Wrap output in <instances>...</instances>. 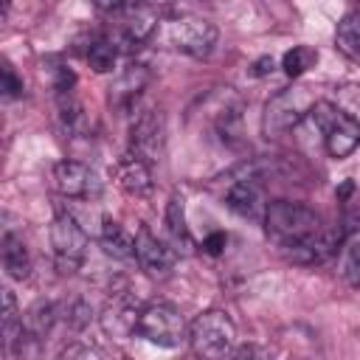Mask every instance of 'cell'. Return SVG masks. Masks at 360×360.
<instances>
[{"label":"cell","instance_id":"6da1fadb","mask_svg":"<svg viewBox=\"0 0 360 360\" xmlns=\"http://www.w3.org/2000/svg\"><path fill=\"white\" fill-rule=\"evenodd\" d=\"M264 231L281 256L292 264H321L338 253L346 231L343 225L326 228L321 214L309 205L273 200L264 211Z\"/></svg>","mask_w":360,"mask_h":360},{"label":"cell","instance_id":"7a4b0ae2","mask_svg":"<svg viewBox=\"0 0 360 360\" xmlns=\"http://www.w3.org/2000/svg\"><path fill=\"white\" fill-rule=\"evenodd\" d=\"M315 96L309 93V87H284L278 90L267 104H264V135L267 138H281L290 129H295L309 110L315 107Z\"/></svg>","mask_w":360,"mask_h":360},{"label":"cell","instance_id":"3957f363","mask_svg":"<svg viewBox=\"0 0 360 360\" xmlns=\"http://www.w3.org/2000/svg\"><path fill=\"white\" fill-rule=\"evenodd\" d=\"M233 338H236V329L231 318L219 309L200 312L188 323V343L200 360H222L231 352Z\"/></svg>","mask_w":360,"mask_h":360},{"label":"cell","instance_id":"277c9868","mask_svg":"<svg viewBox=\"0 0 360 360\" xmlns=\"http://www.w3.org/2000/svg\"><path fill=\"white\" fill-rule=\"evenodd\" d=\"M186 321L180 315L177 307H172L169 301H152L141 309V321H138V335L146 338L155 346L163 349H174L186 340Z\"/></svg>","mask_w":360,"mask_h":360},{"label":"cell","instance_id":"5b68a950","mask_svg":"<svg viewBox=\"0 0 360 360\" xmlns=\"http://www.w3.org/2000/svg\"><path fill=\"white\" fill-rule=\"evenodd\" d=\"M51 248L59 273H76L87 256V233L73 214L62 211L51 222Z\"/></svg>","mask_w":360,"mask_h":360},{"label":"cell","instance_id":"8992f818","mask_svg":"<svg viewBox=\"0 0 360 360\" xmlns=\"http://www.w3.org/2000/svg\"><path fill=\"white\" fill-rule=\"evenodd\" d=\"M166 37H169V45L177 48L180 53H188V56H208L214 51V42H217V25L202 20V17H174L169 20L166 25Z\"/></svg>","mask_w":360,"mask_h":360},{"label":"cell","instance_id":"52a82bcc","mask_svg":"<svg viewBox=\"0 0 360 360\" xmlns=\"http://www.w3.org/2000/svg\"><path fill=\"white\" fill-rule=\"evenodd\" d=\"M163 112L160 110H146L132 121L129 129V155L141 158L143 163H155L163 152Z\"/></svg>","mask_w":360,"mask_h":360},{"label":"cell","instance_id":"ba28073f","mask_svg":"<svg viewBox=\"0 0 360 360\" xmlns=\"http://www.w3.org/2000/svg\"><path fill=\"white\" fill-rule=\"evenodd\" d=\"M135 259L149 278H169L174 270V248L152 236L149 228H141L135 236Z\"/></svg>","mask_w":360,"mask_h":360},{"label":"cell","instance_id":"9c48e42d","mask_svg":"<svg viewBox=\"0 0 360 360\" xmlns=\"http://www.w3.org/2000/svg\"><path fill=\"white\" fill-rule=\"evenodd\" d=\"M53 188L62 194V197H93L98 194V180L93 174L90 166L79 163V160H59L53 166Z\"/></svg>","mask_w":360,"mask_h":360},{"label":"cell","instance_id":"30bf717a","mask_svg":"<svg viewBox=\"0 0 360 360\" xmlns=\"http://www.w3.org/2000/svg\"><path fill=\"white\" fill-rule=\"evenodd\" d=\"M225 205L245 217V219H264V211H267V202H264V194H262V186L259 180L253 177H242L236 183H231L228 194H225Z\"/></svg>","mask_w":360,"mask_h":360},{"label":"cell","instance_id":"8fae6325","mask_svg":"<svg viewBox=\"0 0 360 360\" xmlns=\"http://www.w3.org/2000/svg\"><path fill=\"white\" fill-rule=\"evenodd\" d=\"M146 82H149V70H146L143 65H129V68L115 79V84L110 87V107L127 112V110L138 101V96H141V90L146 87Z\"/></svg>","mask_w":360,"mask_h":360},{"label":"cell","instance_id":"7c38bea8","mask_svg":"<svg viewBox=\"0 0 360 360\" xmlns=\"http://www.w3.org/2000/svg\"><path fill=\"white\" fill-rule=\"evenodd\" d=\"M138 321H141V309L129 298H115L101 315V326L112 338H129L132 332H138Z\"/></svg>","mask_w":360,"mask_h":360},{"label":"cell","instance_id":"4fadbf2b","mask_svg":"<svg viewBox=\"0 0 360 360\" xmlns=\"http://www.w3.org/2000/svg\"><path fill=\"white\" fill-rule=\"evenodd\" d=\"M115 180H118V186H121L127 194H135V197L149 194V188H152L149 163H143V160L135 158V155H127V158L118 160V166H115Z\"/></svg>","mask_w":360,"mask_h":360},{"label":"cell","instance_id":"5bb4252c","mask_svg":"<svg viewBox=\"0 0 360 360\" xmlns=\"http://www.w3.org/2000/svg\"><path fill=\"white\" fill-rule=\"evenodd\" d=\"M101 248L112 256V259H121V262H129L135 259V236L115 219H104L101 222Z\"/></svg>","mask_w":360,"mask_h":360},{"label":"cell","instance_id":"9a60e30c","mask_svg":"<svg viewBox=\"0 0 360 360\" xmlns=\"http://www.w3.org/2000/svg\"><path fill=\"white\" fill-rule=\"evenodd\" d=\"M3 267L11 278L17 281H25L31 276V259H28V250L22 245L20 236H14L11 231L3 233Z\"/></svg>","mask_w":360,"mask_h":360},{"label":"cell","instance_id":"2e32d148","mask_svg":"<svg viewBox=\"0 0 360 360\" xmlns=\"http://www.w3.org/2000/svg\"><path fill=\"white\" fill-rule=\"evenodd\" d=\"M166 231H169V236H172V245H174V250L180 253H191V248H194V242H191V233H188V228H186V211H183V200L180 197H172L169 202H166Z\"/></svg>","mask_w":360,"mask_h":360},{"label":"cell","instance_id":"e0dca14e","mask_svg":"<svg viewBox=\"0 0 360 360\" xmlns=\"http://www.w3.org/2000/svg\"><path fill=\"white\" fill-rule=\"evenodd\" d=\"M335 45L340 53H346L349 59L360 62V11H349L335 31Z\"/></svg>","mask_w":360,"mask_h":360},{"label":"cell","instance_id":"ac0fdd59","mask_svg":"<svg viewBox=\"0 0 360 360\" xmlns=\"http://www.w3.org/2000/svg\"><path fill=\"white\" fill-rule=\"evenodd\" d=\"M90 68L96 73H107L115 68V59H118V42L112 37H93L87 51H84Z\"/></svg>","mask_w":360,"mask_h":360},{"label":"cell","instance_id":"d6986e66","mask_svg":"<svg viewBox=\"0 0 360 360\" xmlns=\"http://www.w3.org/2000/svg\"><path fill=\"white\" fill-rule=\"evenodd\" d=\"M59 124H62V132L68 138H79L87 132L90 121H87V112L79 101H73L70 96H62L59 98Z\"/></svg>","mask_w":360,"mask_h":360},{"label":"cell","instance_id":"ffe728a7","mask_svg":"<svg viewBox=\"0 0 360 360\" xmlns=\"http://www.w3.org/2000/svg\"><path fill=\"white\" fill-rule=\"evenodd\" d=\"M315 62H318V51L309 48V45H292V48L281 56V68H284V73L292 76V79L304 76L309 68H315Z\"/></svg>","mask_w":360,"mask_h":360},{"label":"cell","instance_id":"44dd1931","mask_svg":"<svg viewBox=\"0 0 360 360\" xmlns=\"http://www.w3.org/2000/svg\"><path fill=\"white\" fill-rule=\"evenodd\" d=\"M53 321H56V307L53 304H34L22 318V329L37 335V338H45L51 332Z\"/></svg>","mask_w":360,"mask_h":360},{"label":"cell","instance_id":"7402d4cb","mask_svg":"<svg viewBox=\"0 0 360 360\" xmlns=\"http://www.w3.org/2000/svg\"><path fill=\"white\" fill-rule=\"evenodd\" d=\"M22 329V315L17 312V298L11 290H3V335H6V346L11 349V343L17 340Z\"/></svg>","mask_w":360,"mask_h":360},{"label":"cell","instance_id":"603a6c76","mask_svg":"<svg viewBox=\"0 0 360 360\" xmlns=\"http://www.w3.org/2000/svg\"><path fill=\"white\" fill-rule=\"evenodd\" d=\"M343 276L352 287L360 290V242H352L343 253Z\"/></svg>","mask_w":360,"mask_h":360},{"label":"cell","instance_id":"cb8c5ba5","mask_svg":"<svg viewBox=\"0 0 360 360\" xmlns=\"http://www.w3.org/2000/svg\"><path fill=\"white\" fill-rule=\"evenodd\" d=\"M231 360H276V357H273V352H270L267 346H262V343H242V346L233 349Z\"/></svg>","mask_w":360,"mask_h":360},{"label":"cell","instance_id":"d4e9b609","mask_svg":"<svg viewBox=\"0 0 360 360\" xmlns=\"http://www.w3.org/2000/svg\"><path fill=\"white\" fill-rule=\"evenodd\" d=\"M53 70V90H56V96L62 98V96H70V90H73V84H76V73L68 68V65H56V68H51Z\"/></svg>","mask_w":360,"mask_h":360},{"label":"cell","instance_id":"484cf974","mask_svg":"<svg viewBox=\"0 0 360 360\" xmlns=\"http://www.w3.org/2000/svg\"><path fill=\"white\" fill-rule=\"evenodd\" d=\"M0 73H3V96H6V98H20L25 87H22V79L14 73V68H11L8 62H3Z\"/></svg>","mask_w":360,"mask_h":360},{"label":"cell","instance_id":"4316f807","mask_svg":"<svg viewBox=\"0 0 360 360\" xmlns=\"http://www.w3.org/2000/svg\"><path fill=\"white\" fill-rule=\"evenodd\" d=\"M59 360H104V357H101V352H98V349H93V346L70 343V346L59 354Z\"/></svg>","mask_w":360,"mask_h":360},{"label":"cell","instance_id":"83f0119b","mask_svg":"<svg viewBox=\"0 0 360 360\" xmlns=\"http://www.w3.org/2000/svg\"><path fill=\"white\" fill-rule=\"evenodd\" d=\"M225 245H228V236H225L222 231H217V233H211V236L202 242V250H205L208 256H219V253L225 250Z\"/></svg>","mask_w":360,"mask_h":360},{"label":"cell","instance_id":"f1b7e54d","mask_svg":"<svg viewBox=\"0 0 360 360\" xmlns=\"http://www.w3.org/2000/svg\"><path fill=\"white\" fill-rule=\"evenodd\" d=\"M68 312H70V315H68V321H70L73 326H84V323L90 321V307H87L84 301H76Z\"/></svg>","mask_w":360,"mask_h":360},{"label":"cell","instance_id":"f546056e","mask_svg":"<svg viewBox=\"0 0 360 360\" xmlns=\"http://www.w3.org/2000/svg\"><path fill=\"white\" fill-rule=\"evenodd\" d=\"M273 68H276L273 56H259V59H256V62L248 68V73H250V76H256V79H262V76L273 73Z\"/></svg>","mask_w":360,"mask_h":360}]
</instances>
